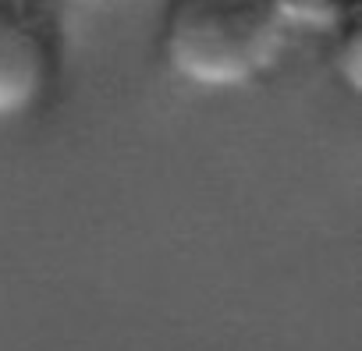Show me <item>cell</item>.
<instances>
[{
	"label": "cell",
	"mask_w": 362,
	"mask_h": 351,
	"mask_svg": "<svg viewBox=\"0 0 362 351\" xmlns=\"http://www.w3.org/2000/svg\"><path fill=\"white\" fill-rule=\"evenodd\" d=\"M291 25L288 0H167L160 54L181 82L231 93L277 68Z\"/></svg>",
	"instance_id": "6da1fadb"
},
{
	"label": "cell",
	"mask_w": 362,
	"mask_h": 351,
	"mask_svg": "<svg viewBox=\"0 0 362 351\" xmlns=\"http://www.w3.org/2000/svg\"><path fill=\"white\" fill-rule=\"evenodd\" d=\"M64 61L61 0H0V124L36 114Z\"/></svg>",
	"instance_id": "7a4b0ae2"
}]
</instances>
